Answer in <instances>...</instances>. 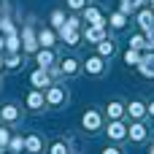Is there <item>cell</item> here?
Listing matches in <instances>:
<instances>
[{"instance_id":"34","label":"cell","mask_w":154,"mask_h":154,"mask_svg":"<svg viewBox=\"0 0 154 154\" xmlns=\"http://www.w3.org/2000/svg\"><path fill=\"white\" fill-rule=\"evenodd\" d=\"M0 68H3V57H0Z\"/></svg>"},{"instance_id":"10","label":"cell","mask_w":154,"mask_h":154,"mask_svg":"<svg viewBox=\"0 0 154 154\" xmlns=\"http://www.w3.org/2000/svg\"><path fill=\"white\" fill-rule=\"evenodd\" d=\"M35 60H38V65H41V68H49V65L54 62V54H51L49 49H43V51H38V54H35Z\"/></svg>"},{"instance_id":"19","label":"cell","mask_w":154,"mask_h":154,"mask_svg":"<svg viewBox=\"0 0 154 154\" xmlns=\"http://www.w3.org/2000/svg\"><path fill=\"white\" fill-rule=\"evenodd\" d=\"M24 149H27V152H30V154L41 152V138H38V135H30V138L24 141Z\"/></svg>"},{"instance_id":"36","label":"cell","mask_w":154,"mask_h":154,"mask_svg":"<svg viewBox=\"0 0 154 154\" xmlns=\"http://www.w3.org/2000/svg\"><path fill=\"white\" fill-rule=\"evenodd\" d=\"M152 154H154V149H152Z\"/></svg>"},{"instance_id":"8","label":"cell","mask_w":154,"mask_h":154,"mask_svg":"<svg viewBox=\"0 0 154 154\" xmlns=\"http://www.w3.org/2000/svg\"><path fill=\"white\" fill-rule=\"evenodd\" d=\"M24 49H27V51H35V49H38V41H35L32 27H24Z\"/></svg>"},{"instance_id":"25","label":"cell","mask_w":154,"mask_h":154,"mask_svg":"<svg viewBox=\"0 0 154 154\" xmlns=\"http://www.w3.org/2000/svg\"><path fill=\"white\" fill-rule=\"evenodd\" d=\"M51 24H54V27H62V24H65V14H62V11H54V14H51Z\"/></svg>"},{"instance_id":"31","label":"cell","mask_w":154,"mask_h":154,"mask_svg":"<svg viewBox=\"0 0 154 154\" xmlns=\"http://www.w3.org/2000/svg\"><path fill=\"white\" fill-rule=\"evenodd\" d=\"M146 41H149V46H154V27H152V30H146Z\"/></svg>"},{"instance_id":"32","label":"cell","mask_w":154,"mask_h":154,"mask_svg":"<svg viewBox=\"0 0 154 154\" xmlns=\"http://www.w3.org/2000/svg\"><path fill=\"white\" fill-rule=\"evenodd\" d=\"M103 154H122L119 149H114V146H108V149H103Z\"/></svg>"},{"instance_id":"21","label":"cell","mask_w":154,"mask_h":154,"mask_svg":"<svg viewBox=\"0 0 154 154\" xmlns=\"http://www.w3.org/2000/svg\"><path fill=\"white\" fill-rule=\"evenodd\" d=\"M122 114H125V106H122V103H116V100L108 103V116H111V119H119Z\"/></svg>"},{"instance_id":"15","label":"cell","mask_w":154,"mask_h":154,"mask_svg":"<svg viewBox=\"0 0 154 154\" xmlns=\"http://www.w3.org/2000/svg\"><path fill=\"white\" fill-rule=\"evenodd\" d=\"M97 51H100V57H111L114 54V41L111 38H103L100 46H97Z\"/></svg>"},{"instance_id":"24","label":"cell","mask_w":154,"mask_h":154,"mask_svg":"<svg viewBox=\"0 0 154 154\" xmlns=\"http://www.w3.org/2000/svg\"><path fill=\"white\" fill-rule=\"evenodd\" d=\"M143 46H149L143 35H133V38H130V49H143Z\"/></svg>"},{"instance_id":"28","label":"cell","mask_w":154,"mask_h":154,"mask_svg":"<svg viewBox=\"0 0 154 154\" xmlns=\"http://www.w3.org/2000/svg\"><path fill=\"white\" fill-rule=\"evenodd\" d=\"M51 154H68V146H65L62 141H57V143L51 146Z\"/></svg>"},{"instance_id":"1","label":"cell","mask_w":154,"mask_h":154,"mask_svg":"<svg viewBox=\"0 0 154 154\" xmlns=\"http://www.w3.org/2000/svg\"><path fill=\"white\" fill-rule=\"evenodd\" d=\"M81 122H84V127H87L89 133H97V130H100V114H97V111H87Z\"/></svg>"},{"instance_id":"13","label":"cell","mask_w":154,"mask_h":154,"mask_svg":"<svg viewBox=\"0 0 154 154\" xmlns=\"http://www.w3.org/2000/svg\"><path fill=\"white\" fill-rule=\"evenodd\" d=\"M127 111H130V116H135V119H141V116L146 114V106H143L141 100H133V103L127 106Z\"/></svg>"},{"instance_id":"3","label":"cell","mask_w":154,"mask_h":154,"mask_svg":"<svg viewBox=\"0 0 154 154\" xmlns=\"http://www.w3.org/2000/svg\"><path fill=\"white\" fill-rule=\"evenodd\" d=\"M30 81H32V87H38V89H43V87H49V73H46V68H41V70H35V73L30 76Z\"/></svg>"},{"instance_id":"35","label":"cell","mask_w":154,"mask_h":154,"mask_svg":"<svg viewBox=\"0 0 154 154\" xmlns=\"http://www.w3.org/2000/svg\"><path fill=\"white\" fill-rule=\"evenodd\" d=\"M152 8H154V0H152Z\"/></svg>"},{"instance_id":"5","label":"cell","mask_w":154,"mask_h":154,"mask_svg":"<svg viewBox=\"0 0 154 154\" xmlns=\"http://www.w3.org/2000/svg\"><path fill=\"white\" fill-rule=\"evenodd\" d=\"M84 16H87V22H89V24H95V27H103V24H106L97 8H87V11H84Z\"/></svg>"},{"instance_id":"2","label":"cell","mask_w":154,"mask_h":154,"mask_svg":"<svg viewBox=\"0 0 154 154\" xmlns=\"http://www.w3.org/2000/svg\"><path fill=\"white\" fill-rule=\"evenodd\" d=\"M108 135H111L114 141H122V138L127 135V127H125V125H122L119 119H114V122L108 125Z\"/></svg>"},{"instance_id":"33","label":"cell","mask_w":154,"mask_h":154,"mask_svg":"<svg viewBox=\"0 0 154 154\" xmlns=\"http://www.w3.org/2000/svg\"><path fill=\"white\" fill-rule=\"evenodd\" d=\"M149 114H152V116H154V103H152V106H149Z\"/></svg>"},{"instance_id":"27","label":"cell","mask_w":154,"mask_h":154,"mask_svg":"<svg viewBox=\"0 0 154 154\" xmlns=\"http://www.w3.org/2000/svg\"><path fill=\"white\" fill-rule=\"evenodd\" d=\"M8 141H11L8 130H5V127H0V149H5V146H8Z\"/></svg>"},{"instance_id":"29","label":"cell","mask_w":154,"mask_h":154,"mask_svg":"<svg viewBox=\"0 0 154 154\" xmlns=\"http://www.w3.org/2000/svg\"><path fill=\"white\" fill-rule=\"evenodd\" d=\"M8 68H19V54H11V60H8Z\"/></svg>"},{"instance_id":"26","label":"cell","mask_w":154,"mask_h":154,"mask_svg":"<svg viewBox=\"0 0 154 154\" xmlns=\"http://www.w3.org/2000/svg\"><path fill=\"white\" fill-rule=\"evenodd\" d=\"M125 22H127L125 14H114V16H111V24H114V27H125Z\"/></svg>"},{"instance_id":"18","label":"cell","mask_w":154,"mask_h":154,"mask_svg":"<svg viewBox=\"0 0 154 154\" xmlns=\"http://www.w3.org/2000/svg\"><path fill=\"white\" fill-rule=\"evenodd\" d=\"M103 70V60L100 57H89L87 60V73H100Z\"/></svg>"},{"instance_id":"4","label":"cell","mask_w":154,"mask_h":154,"mask_svg":"<svg viewBox=\"0 0 154 154\" xmlns=\"http://www.w3.org/2000/svg\"><path fill=\"white\" fill-rule=\"evenodd\" d=\"M138 68H141V73H143V76H152V79H154V54H149V57H141Z\"/></svg>"},{"instance_id":"11","label":"cell","mask_w":154,"mask_h":154,"mask_svg":"<svg viewBox=\"0 0 154 154\" xmlns=\"http://www.w3.org/2000/svg\"><path fill=\"white\" fill-rule=\"evenodd\" d=\"M60 70H62V73H68V76H73V73H79V62H76L73 57H68V60H62Z\"/></svg>"},{"instance_id":"17","label":"cell","mask_w":154,"mask_h":154,"mask_svg":"<svg viewBox=\"0 0 154 154\" xmlns=\"http://www.w3.org/2000/svg\"><path fill=\"white\" fill-rule=\"evenodd\" d=\"M0 116H3L5 122H16V119H19V111H16L14 106H3V108H0Z\"/></svg>"},{"instance_id":"12","label":"cell","mask_w":154,"mask_h":154,"mask_svg":"<svg viewBox=\"0 0 154 154\" xmlns=\"http://www.w3.org/2000/svg\"><path fill=\"white\" fill-rule=\"evenodd\" d=\"M46 100H49L51 106H57V103H62V100H65V92H62L60 87H51V89H49V95H46Z\"/></svg>"},{"instance_id":"30","label":"cell","mask_w":154,"mask_h":154,"mask_svg":"<svg viewBox=\"0 0 154 154\" xmlns=\"http://www.w3.org/2000/svg\"><path fill=\"white\" fill-rule=\"evenodd\" d=\"M70 8H84V0H68Z\"/></svg>"},{"instance_id":"7","label":"cell","mask_w":154,"mask_h":154,"mask_svg":"<svg viewBox=\"0 0 154 154\" xmlns=\"http://www.w3.org/2000/svg\"><path fill=\"white\" fill-rule=\"evenodd\" d=\"M84 35H87V41H92V43H100V41L106 38V35H103V27H95V24H92V27H87V32H84Z\"/></svg>"},{"instance_id":"20","label":"cell","mask_w":154,"mask_h":154,"mask_svg":"<svg viewBox=\"0 0 154 154\" xmlns=\"http://www.w3.org/2000/svg\"><path fill=\"white\" fill-rule=\"evenodd\" d=\"M22 149H24V141H22L19 135H14V138L8 141V152L11 154H22Z\"/></svg>"},{"instance_id":"9","label":"cell","mask_w":154,"mask_h":154,"mask_svg":"<svg viewBox=\"0 0 154 154\" xmlns=\"http://www.w3.org/2000/svg\"><path fill=\"white\" fill-rule=\"evenodd\" d=\"M62 41H65V43H68V46H76V43H79V32H76V30H70V27H65V24H62Z\"/></svg>"},{"instance_id":"14","label":"cell","mask_w":154,"mask_h":154,"mask_svg":"<svg viewBox=\"0 0 154 154\" xmlns=\"http://www.w3.org/2000/svg\"><path fill=\"white\" fill-rule=\"evenodd\" d=\"M127 135H130L133 141H143V138H146V127H143L141 122H135V125L130 127V133H127Z\"/></svg>"},{"instance_id":"22","label":"cell","mask_w":154,"mask_h":154,"mask_svg":"<svg viewBox=\"0 0 154 154\" xmlns=\"http://www.w3.org/2000/svg\"><path fill=\"white\" fill-rule=\"evenodd\" d=\"M38 43H43V46H51V43H54V32H51V30H41V35H38Z\"/></svg>"},{"instance_id":"6","label":"cell","mask_w":154,"mask_h":154,"mask_svg":"<svg viewBox=\"0 0 154 154\" xmlns=\"http://www.w3.org/2000/svg\"><path fill=\"white\" fill-rule=\"evenodd\" d=\"M138 24L143 27V32L152 30V27H154V14H152V11H141V14H138Z\"/></svg>"},{"instance_id":"23","label":"cell","mask_w":154,"mask_h":154,"mask_svg":"<svg viewBox=\"0 0 154 154\" xmlns=\"http://www.w3.org/2000/svg\"><path fill=\"white\" fill-rule=\"evenodd\" d=\"M125 62H127V65H138V62H141L138 49H127V51H125Z\"/></svg>"},{"instance_id":"16","label":"cell","mask_w":154,"mask_h":154,"mask_svg":"<svg viewBox=\"0 0 154 154\" xmlns=\"http://www.w3.org/2000/svg\"><path fill=\"white\" fill-rule=\"evenodd\" d=\"M27 106H30V108H41V106H43V92H41V89L30 92V97H27Z\"/></svg>"}]
</instances>
